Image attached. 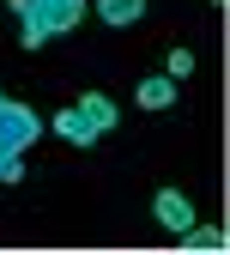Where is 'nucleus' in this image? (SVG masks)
Listing matches in <instances>:
<instances>
[{"mask_svg":"<svg viewBox=\"0 0 230 255\" xmlns=\"http://www.w3.org/2000/svg\"><path fill=\"white\" fill-rule=\"evenodd\" d=\"M6 6H12V18H18L24 49H43L49 37H67V30L85 18L91 0H6Z\"/></svg>","mask_w":230,"mask_h":255,"instance_id":"obj_1","label":"nucleus"},{"mask_svg":"<svg viewBox=\"0 0 230 255\" xmlns=\"http://www.w3.org/2000/svg\"><path fill=\"white\" fill-rule=\"evenodd\" d=\"M37 134H43V116L37 110L0 98V158H24L30 146H37Z\"/></svg>","mask_w":230,"mask_h":255,"instance_id":"obj_2","label":"nucleus"},{"mask_svg":"<svg viewBox=\"0 0 230 255\" xmlns=\"http://www.w3.org/2000/svg\"><path fill=\"white\" fill-rule=\"evenodd\" d=\"M152 219H157V225L170 231V237H182V231L194 225V201L182 195V188H157V201H152Z\"/></svg>","mask_w":230,"mask_h":255,"instance_id":"obj_3","label":"nucleus"},{"mask_svg":"<svg viewBox=\"0 0 230 255\" xmlns=\"http://www.w3.org/2000/svg\"><path fill=\"white\" fill-rule=\"evenodd\" d=\"M55 134L67 140V146H91L97 134H103V128H97V122H91V116L73 104V110H61V116H55Z\"/></svg>","mask_w":230,"mask_h":255,"instance_id":"obj_4","label":"nucleus"},{"mask_svg":"<svg viewBox=\"0 0 230 255\" xmlns=\"http://www.w3.org/2000/svg\"><path fill=\"white\" fill-rule=\"evenodd\" d=\"M97 18L115 24V30H127V24L146 18V0H97Z\"/></svg>","mask_w":230,"mask_h":255,"instance_id":"obj_5","label":"nucleus"},{"mask_svg":"<svg viewBox=\"0 0 230 255\" xmlns=\"http://www.w3.org/2000/svg\"><path fill=\"white\" fill-rule=\"evenodd\" d=\"M140 104H146V110H170V104H176V79H170V73L140 79Z\"/></svg>","mask_w":230,"mask_h":255,"instance_id":"obj_6","label":"nucleus"},{"mask_svg":"<svg viewBox=\"0 0 230 255\" xmlns=\"http://www.w3.org/2000/svg\"><path fill=\"white\" fill-rule=\"evenodd\" d=\"M79 110H85L97 128H103V134H109V128L121 122V116H115V98H103V91H85V98H79Z\"/></svg>","mask_w":230,"mask_h":255,"instance_id":"obj_7","label":"nucleus"},{"mask_svg":"<svg viewBox=\"0 0 230 255\" xmlns=\"http://www.w3.org/2000/svg\"><path fill=\"white\" fill-rule=\"evenodd\" d=\"M182 249H224V231H218V225H200V219H194V225L182 231Z\"/></svg>","mask_w":230,"mask_h":255,"instance_id":"obj_8","label":"nucleus"},{"mask_svg":"<svg viewBox=\"0 0 230 255\" xmlns=\"http://www.w3.org/2000/svg\"><path fill=\"white\" fill-rule=\"evenodd\" d=\"M194 73V55L188 49H170V79H188Z\"/></svg>","mask_w":230,"mask_h":255,"instance_id":"obj_9","label":"nucleus"},{"mask_svg":"<svg viewBox=\"0 0 230 255\" xmlns=\"http://www.w3.org/2000/svg\"><path fill=\"white\" fill-rule=\"evenodd\" d=\"M212 6H224V0H212Z\"/></svg>","mask_w":230,"mask_h":255,"instance_id":"obj_10","label":"nucleus"},{"mask_svg":"<svg viewBox=\"0 0 230 255\" xmlns=\"http://www.w3.org/2000/svg\"><path fill=\"white\" fill-rule=\"evenodd\" d=\"M0 98H6V91H0Z\"/></svg>","mask_w":230,"mask_h":255,"instance_id":"obj_11","label":"nucleus"}]
</instances>
